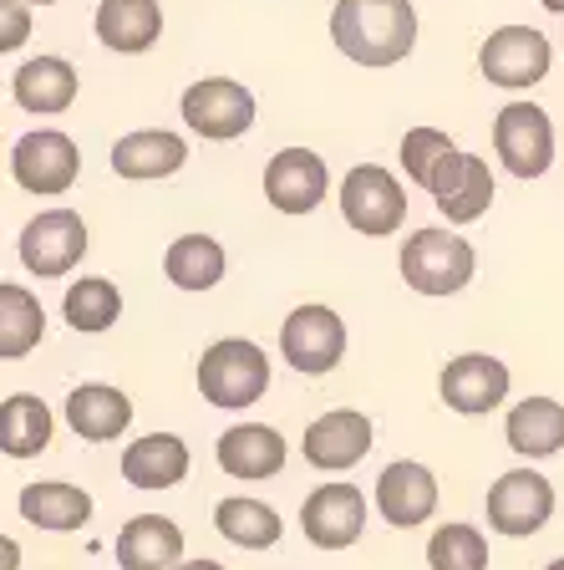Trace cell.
<instances>
[{
  "instance_id": "32",
  "label": "cell",
  "mask_w": 564,
  "mask_h": 570,
  "mask_svg": "<svg viewBox=\"0 0 564 570\" xmlns=\"http://www.w3.org/2000/svg\"><path fill=\"white\" fill-rule=\"evenodd\" d=\"M427 566L433 570H488V540L473 524L447 520L427 540Z\"/></svg>"
},
{
  "instance_id": "1",
  "label": "cell",
  "mask_w": 564,
  "mask_h": 570,
  "mask_svg": "<svg viewBox=\"0 0 564 570\" xmlns=\"http://www.w3.org/2000/svg\"><path fill=\"white\" fill-rule=\"evenodd\" d=\"M330 41L356 67H397L417 47V11L412 0H336Z\"/></svg>"
},
{
  "instance_id": "24",
  "label": "cell",
  "mask_w": 564,
  "mask_h": 570,
  "mask_svg": "<svg viewBox=\"0 0 564 570\" xmlns=\"http://www.w3.org/2000/svg\"><path fill=\"white\" fill-rule=\"evenodd\" d=\"M504 439L524 459L560 453L564 449V403H554V397H524V403H514L504 423Z\"/></svg>"
},
{
  "instance_id": "17",
  "label": "cell",
  "mask_w": 564,
  "mask_h": 570,
  "mask_svg": "<svg viewBox=\"0 0 564 570\" xmlns=\"http://www.w3.org/2000/svg\"><path fill=\"white\" fill-rule=\"evenodd\" d=\"M330 189L326 158L310 154V148H285V154L270 158L265 168V194L280 214H310Z\"/></svg>"
},
{
  "instance_id": "25",
  "label": "cell",
  "mask_w": 564,
  "mask_h": 570,
  "mask_svg": "<svg viewBox=\"0 0 564 570\" xmlns=\"http://www.w3.org/2000/svg\"><path fill=\"white\" fill-rule=\"evenodd\" d=\"M188 158L184 138L178 132H158V128H142V132H128V138L112 142V168L122 178H164V174H178Z\"/></svg>"
},
{
  "instance_id": "5",
  "label": "cell",
  "mask_w": 564,
  "mask_h": 570,
  "mask_svg": "<svg viewBox=\"0 0 564 570\" xmlns=\"http://www.w3.org/2000/svg\"><path fill=\"white\" fill-rule=\"evenodd\" d=\"M550 514H554V484L540 469H508L488 489V530L508 534V540L540 534L550 524Z\"/></svg>"
},
{
  "instance_id": "3",
  "label": "cell",
  "mask_w": 564,
  "mask_h": 570,
  "mask_svg": "<svg viewBox=\"0 0 564 570\" xmlns=\"http://www.w3.org/2000/svg\"><path fill=\"white\" fill-rule=\"evenodd\" d=\"M473 245L463 235H447V229H417L402 249V281L417 291V296H453L473 281Z\"/></svg>"
},
{
  "instance_id": "26",
  "label": "cell",
  "mask_w": 564,
  "mask_h": 570,
  "mask_svg": "<svg viewBox=\"0 0 564 570\" xmlns=\"http://www.w3.org/2000/svg\"><path fill=\"white\" fill-rule=\"evenodd\" d=\"M11 92L26 112H67V107L77 102V71L61 57H31L16 71Z\"/></svg>"
},
{
  "instance_id": "23",
  "label": "cell",
  "mask_w": 564,
  "mask_h": 570,
  "mask_svg": "<svg viewBox=\"0 0 564 570\" xmlns=\"http://www.w3.org/2000/svg\"><path fill=\"white\" fill-rule=\"evenodd\" d=\"M188 474V443L174 433H148L122 449V479L132 489H174Z\"/></svg>"
},
{
  "instance_id": "38",
  "label": "cell",
  "mask_w": 564,
  "mask_h": 570,
  "mask_svg": "<svg viewBox=\"0 0 564 570\" xmlns=\"http://www.w3.org/2000/svg\"><path fill=\"white\" fill-rule=\"evenodd\" d=\"M544 570H564V556H560V560H550V566H544Z\"/></svg>"
},
{
  "instance_id": "15",
  "label": "cell",
  "mask_w": 564,
  "mask_h": 570,
  "mask_svg": "<svg viewBox=\"0 0 564 570\" xmlns=\"http://www.w3.org/2000/svg\"><path fill=\"white\" fill-rule=\"evenodd\" d=\"M376 514L397 530H417L423 520L437 514V479L427 463H412V459H397L382 469L376 479Z\"/></svg>"
},
{
  "instance_id": "29",
  "label": "cell",
  "mask_w": 564,
  "mask_h": 570,
  "mask_svg": "<svg viewBox=\"0 0 564 570\" xmlns=\"http://www.w3.org/2000/svg\"><path fill=\"white\" fill-rule=\"evenodd\" d=\"M47 336V311L26 285H0V362L36 352V342Z\"/></svg>"
},
{
  "instance_id": "21",
  "label": "cell",
  "mask_w": 564,
  "mask_h": 570,
  "mask_svg": "<svg viewBox=\"0 0 564 570\" xmlns=\"http://www.w3.org/2000/svg\"><path fill=\"white\" fill-rule=\"evenodd\" d=\"M21 520L36 524V530H82L87 520H92V494L77 484H61V479H36V484L21 489Z\"/></svg>"
},
{
  "instance_id": "20",
  "label": "cell",
  "mask_w": 564,
  "mask_h": 570,
  "mask_svg": "<svg viewBox=\"0 0 564 570\" xmlns=\"http://www.w3.org/2000/svg\"><path fill=\"white\" fill-rule=\"evenodd\" d=\"M67 423H71V433L87 443L122 439L132 423V403L118 387H107V382H82V387H71V397H67Z\"/></svg>"
},
{
  "instance_id": "33",
  "label": "cell",
  "mask_w": 564,
  "mask_h": 570,
  "mask_svg": "<svg viewBox=\"0 0 564 570\" xmlns=\"http://www.w3.org/2000/svg\"><path fill=\"white\" fill-rule=\"evenodd\" d=\"M453 154H458V142L437 128H407V138H402V168H407V178L423 184V189L433 184L437 168H443Z\"/></svg>"
},
{
  "instance_id": "31",
  "label": "cell",
  "mask_w": 564,
  "mask_h": 570,
  "mask_svg": "<svg viewBox=\"0 0 564 570\" xmlns=\"http://www.w3.org/2000/svg\"><path fill=\"white\" fill-rule=\"evenodd\" d=\"M67 321H71V332H107L112 321L122 316V296H118V285L102 281V275H87V281H77L67 291Z\"/></svg>"
},
{
  "instance_id": "35",
  "label": "cell",
  "mask_w": 564,
  "mask_h": 570,
  "mask_svg": "<svg viewBox=\"0 0 564 570\" xmlns=\"http://www.w3.org/2000/svg\"><path fill=\"white\" fill-rule=\"evenodd\" d=\"M0 570H21V546L11 534H0Z\"/></svg>"
},
{
  "instance_id": "16",
  "label": "cell",
  "mask_w": 564,
  "mask_h": 570,
  "mask_svg": "<svg viewBox=\"0 0 564 570\" xmlns=\"http://www.w3.org/2000/svg\"><path fill=\"white\" fill-rule=\"evenodd\" d=\"M427 194H433V204L447 214V225H473V219H483L488 204H494V174H488V164H483L478 154H463L458 148V154L437 168Z\"/></svg>"
},
{
  "instance_id": "22",
  "label": "cell",
  "mask_w": 564,
  "mask_h": 570,
  "mask_svg": "<svg viewBox=\"0 0 564 570\" xmlns=\"http://www.w3.org/2000/svg\"><path fill=\"white\" fill-rule=\"evenodd\" d=\"M97 36H102L107 51L138 57L164 36V11H158V0H102L97 6Z\"/></svg>"
},
{
  "instance_id": "11",
  "label": "cell",
  "mask_w": 564,
  "mask_h": 570,
  "mask_svg": "<svg viewBox=\"0 0 564 570\" xmlns=\"http://www.w3.org/2000/svg\"><path fill=\"white\" fill-rule=\"evenodd\" d=\"M184 122L199 138H214V142H229L239 132H249L255 122V97L245 92L239 82L229 77H204L184 92Z\"/></svg>"
},
{
  "instance_id": "7",
  "label": "cell",
  "mask_w": 564,
  "mask_h": 570,
  "mask_svg": "<svg viewBox=\"0 0 564 570\" xmlns=\"http://www.w3.org/2000/svg\"><path fill=\"white\" fill-rule=\"evenodd\" d=\"M494 148L514 178H540L554 164V128L550 112L534 102H508L494 118Z\"/></svg>"
},
{
  "instance_id": "34",
  "label": "cell",
  "mask_w": 564,
  "mask_h": 570,
  "mask_svg": "<svg viewBox=\"0 0 564 570\" xmlns=\"http://www.w3.org/2000/svg\"><path fill=\"white\" fill-rule=\"evenodd\" d=\"M31 41V11L21 0H0V57Z\"/></svg>"
},
{
  "instance_id": "30",
  "label": "cell",
  "mask_w": 564,
  "mask_h": 570,
  "mask_svg": "<svg viewBox=\"0 0 564 570\" xmlns=\"http://www.w3.org/2000/svg\"><path fill=\"white\" fill-rule=\"evenodd\" d=\"M164 271L178 291H209V285L224 281V245L209 235H184L168 245Z\"/></svg>"
},
{
  "instance_id": "10",
  "label": "cell",
  "mask_w": 564,
  "mask_h": 570,
  "mask_svg": "<svg viewBox=\"0 0 564 570\" xmlns=\"http://www.w3.org/2000/svg\"><path fill=\"white\" fill-rule=\"evenodd\" d=\"M87 255V225L77 209H47L36 214L21 235V265L41 281L51 275H67L71 265Z\"/></svg>"
},
{
  "instance_id": "9",
  "label": "cell",
  "mask_w": 564,
  "mask_h": 570,
  "mask_svg": "<svg viewBox=\"0 0 564 570\" xmlns=\"http://www.w3.org/2000/svg\"><path fill=\"white\" fill-rule=\"evenodd\" d=\"M478 67L494 87L524 92V87L550 77V41L534 26H504L478 47Z\"/></svg>"
},
{
  "instance_id": "2",
  "label": "cell",
  "mask_w": 564,
  "mask_h": 570,
  "mask_svg": "<svg viewBox=\"0 0 564 570\" xmlns=\"http://www.w3.org/2000/svg\"><path fill=\"white\" fill-rule=\"evenodd\" d=\"M270 387V356L245 336H224L199 356V392L214 407H249Z\"/></svg>"
},
{
  "instance_id": "6",
  "label": "cell",
  "mask_w": 564,
  "mask_h": 570,
  "mask_svg": "<svg viewBox=\"0 0 564 570\" xmlns=\"http://www.w3.org/2000/svg\"><path fill=\"white\" fill-rule=\"evenodd\" d=\"M280 352L295 372L306 377H326L346 356V321L330 306H300L285 316L280 326Z\"/></svg>"
},
{
  "instance_id": "28",
  "label": "cell",
  "mask_w": 564,
  "mask_h": 570,
  "mask_svg": "<svg viewBox=\"0 0 564 570\" xmlns=\"http://www.w3.org/2000/svg\"><path fill=\"white\" fill-rule=\"evenodd\" d=\"M214 524H219V534L239 550H270L285 530L280 514H275L265 499H245V494L219 499V504H214Z\"/></svg>"
},
{
  "instance_id": "39",
  "label": "cell",
  "mask_w": 564,
  "mask_h": 570,
  "mask_svg": "<svg viewBox=\"0 0 564 570\" xmlns=\"http://www.w3.org/2000/svg\"><path fill=\"white\" fill-rule=\"evenodd\" d=\"M21 6H51V0H21Z\"/></svg>"
},
{
  "instance_id": "14",
  "label": "cell",
  "mask_w": 564,
  "mask_h": 570,
  "mask_svg": "<svg viewBox=\"0 0 564 570\" xmlns=\"http://www.w3.org/2000/svg\"><path fill=\"white\" fill-rule=\"evenodd\" d=\"M437 392H443V403L453 407V413L483 417L508 397V367L488 352L453 356V362L443 367V377H437Z\"/></svg>"
},
{
  "instance_id": "8",
  "label": "cell",
  "mask_w": 564,
  "mask_h": 570,
  "mask_svg": "<svg viewBox=\"0 0 564 570\" xmlns=\"http://www.w3.org/2000/svg\"><path fill=\"white\" fill-rule=\"evenodd\" d=\"M300 530L316 550H352L366 530V494L346 479L310 489L300 504Z\"/></svg>"
},
{
  "instance_id": "27",
  "label": "cell",
  "mask_w": 564,
  "mask_h": 570,
  "mask_svg": "<svg viewBox=\"0 0 564 570\" xmlns=\"http://www.w3.org/2000/svg\"><path fill=\"white\" fill-rule=\"evenodd\" d=\"M51 443V407L31 392H16L0 403V453L11 459H36Z\"/></svg>"
},
{
  "instance_id": "13",
  "label": "cell",
  "mask_w": 564,
  "mask_h": 570,
  "mask_svg": "<svg viewBox=\"0 0 564 570\" xmlns=\"http://www.w3.org/2000/svg\"><path fill=\"white\" fill-rule=\"evenodd\" d=\"M300 453L320 474H346V469H356L372 453V417L356 413V407H330L326 417H316L306 428Z\"/></svg>"
},
{
  "instance_id": "18",
  "label": "cell",
  "mask_w": 564,
  "mask_h": 570,
  "mask_svg": "<svg viewBox=\"0 0 564 570\" xmlns=\"http://www.w3.org/2000/svg\"><path fill=\"white\" fill-rule=\"evenodd\" d=\"M219 469L229 479H275L290 459L285 439L275 433L270 423H239L229 433H219V449H214Z\"/></svg>"
},
{
  "instance_id": "4",
  "label": "cell",
  "mask_w": 564,
  "mask_h": 570,
  "mask_svg": "<svg viewBox=\"0 0 564 570\" xmlns=\"http://www.w3.org/2000/svg\"><path fill=\"white\" fill-rule=\"evenodd\" d=\"M342 214L346 225L366 239L397 235L402 219H407V194H402V184L382 164H356L342 178Z\"/></svg>"
},
{
  "instance_id": "36",
  "label": "cell",
  "mask_w": 564,
  "mask_h": 570,
  "mask_svg": "<svg viewBox=\"0 0 564 570\" xmlns=\"http://www.w3.org/2000/svg\"><path fill=\"white\" fill-rule=\"evenodd\" d=\"M178 570H224V566H219V560H184Z\"/></svg>"
},
{
  "instance_id": "12",
  "label": "cell",
  "mask_w": 564,
  "mask_h": 570,
  "mask_svg": "<svg viewBox=\"0 0 564 570\" xmlns=\"http://www.w3.org/2000/svg\"><path fill=\"white\" fill-rule=\"evenodd\" d=\"M77 168H82V154L67 132H26L11 154V174L26 194H67L77 184Z\"/></svg>"
},
{
  "instance_id": "37",
  "label": "cell",
  "mask_w": 564,
  "mask_h": 570,
  "mask_svg": "<svg viewBox=\"0 0 564 570\" xmlns=\"http://www.w3.org/2000/svg\"><path fill=\"white\" fill-rule=\"evenodd\" d=\"M544 11H554V16H564V0H540Z\"/></svg>"
},
{
  "instance_id": "19",
  "label": "cell",
  "mask_w": 564,
  "mask_h": 570,
  "mask_svg": "<svg viewBox=\"0 0 564 570\" xmlns=\"http://www.w3.org/2000/svg\"><path fill=\"white\" fill-rule=\"evenodd\" d=\"M122 570H178L184 566V530L164 514H138L118 534Z\"/></svg>"
}]
</instances>
